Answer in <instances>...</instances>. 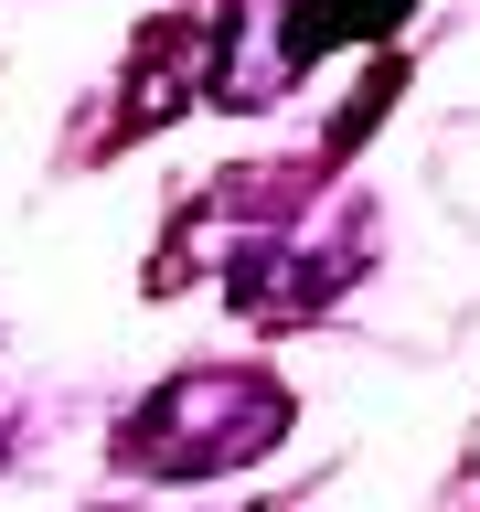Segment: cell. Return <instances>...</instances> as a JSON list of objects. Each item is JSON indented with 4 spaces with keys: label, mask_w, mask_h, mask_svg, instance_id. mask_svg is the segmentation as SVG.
Instances as JSON below:
<instances>
[{
    "label": "cell",
    "mask_w": 480,
    "mask_h": 512,
    "mask_svg": "<svg viewBox=\"0 0 480 512\" xmlns=\"http://www.w3.org/2000/svg\"><path fill=\"white\" fill-rule=\"evenodd\" d=\"M278 438H288V384L256 374V363H203V374H171L150 406L128 416L118 470L214 480V470H246L256 448H278Z\"/></svg>",
    "instance_id": "obj_1"
}]
</instances>
